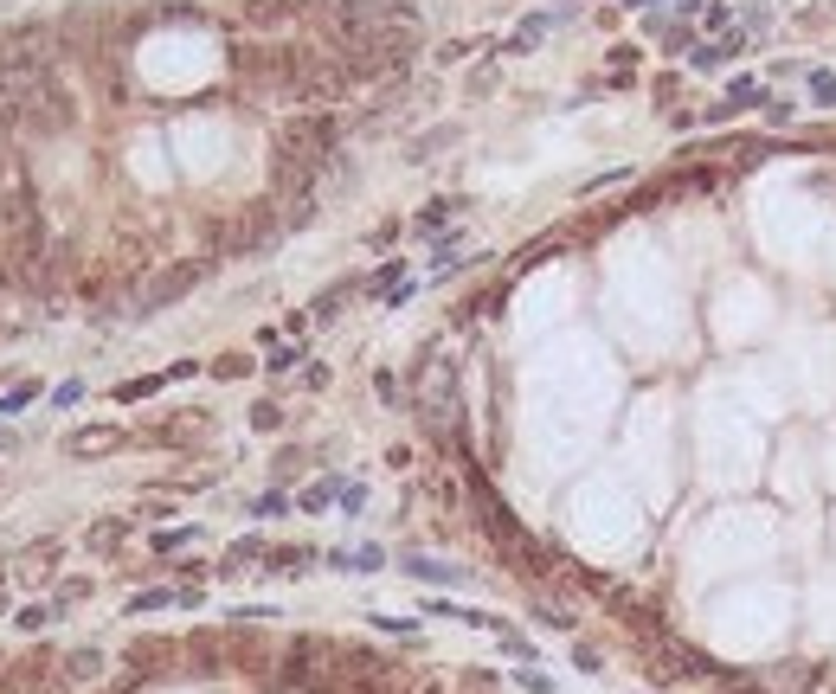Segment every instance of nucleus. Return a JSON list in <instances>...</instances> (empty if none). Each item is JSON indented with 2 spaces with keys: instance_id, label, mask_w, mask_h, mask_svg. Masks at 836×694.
Listing matches in <instances>:
<instances>
[{
  "instance_id": "f257e3e1",
  "label": "nucleus",
  "mask_w": 836,
  "mask_h": 694,
  "mask_svg": "<svg viewBox=\"0 0 836 694\" xmlns=\"http://www.w3.org/2000/svg\"><path fill=\"white\" fill-rule=\"evenodd\" d=\"M59 560H65V540H33V546H20L13 553V578L7 586L13 592H39L52 572H59Z\"/></svg>"
},
{
  "instance_id": "f03ea898",
  "label": "nucleus",
  "mask_w": 836,
  "mask_h": 694,
  "mask_svg": "<svg viewBox=\"0 0 836 694\" xmlns=\"http://www.w3.org/2000/svg\"><path fill=\"white\" fill-rule=\"evenodd\" d=\"M746 39H752V26H734V33H721L714 45H695V52H689V71H721V65H734L740 52H746Z\"/></svg>"
},
{
  "instance_id": "7ed1b4c3",
  "label": "nucleus",
  "mask_w": 836,
  "mask_h": 694,
  "mask_svg": "<svg viewBox=\"0 0 836 694\" xmlns=\"http://www.w3.org/2000/svg\"><path fill=\"white\" fill-rule=\"evenodd\" d=\"M123 443H129V431H116V425H84V431L65 437V457H110Z\"/></svg>"
},
{
  "instance_id": "20e7f679",
  "label": "nucleus",
  "mask_w": 836,
  "mask_h": 694,
  "mask_svg": "<svg viewBox=\"0 0 836 694\" xmlns=\"http://www.w3.org/2000/svg\"><path fill=\"white\" fill-rule=\"evenodd\" d=\"M760 103H766V84H760V77H740V84L727 91L701 123H734V116H746V109H760Z\"/></svg>"
},
{
  "instance_id": "39448f33",
  "label": "nucleus",
  "mask_w": 836,
  "mask_h": 694,
  "mask_svg": "<svg viewBox=\"0 0 836 694\" xmlns=\"http://www.w3.org/2000/svg\"><path fill=\"white\" fill-rule=\"evenodd\" d=\"M200 276H206V264H174V270H161V276H155V290H148L142 302L155 309V302H168V296H187V290L200 283Z\"/></svg>"
},
{
  "instance_id": "423d86ee",
  "label": "nucleus",
  "mask_w": 836,
  "mask_h": 694,
  "mask_svg": "<svg viewBox=\"0 0 836 694\" xmlns=\"http://www.w3.org/2000/svg\"><path fill=\"white\" fill-rule=\"evenodd\" d=\"M264 553H271V546H264L258 534H245L238 546H226V560H219V578H245L251 566H264Z\"/></svg>"
},
{
  "instance_id": "0eeeda50",
  "label": "nucleus",
  "mask_w": 836,
  "mask_h": 694,
  "mask_svg": "<svg viewBox=\"0 0 836 694\" xmlns=\"http://www.w3.org/2000/svg\"><path fill=\"white\" fill-rule=\"evenodd\" d=\"M309 566H315L309 546H271V553H264V578H296V572H309Z\"/></svg>"
},
{
  "instance_id": "6e6552de",
  "label": "nucleus",
  "mask_w": 836,
  "mask_h": 694,
  "mask_svg": "<svg viewBox=\"0 0 836 694\" xmlns=\"http://www.w3.org/2000/svg\"><path fill=\"white\" fill-rule=\"evenodd\" d=\"M406 572H412V578H425V586H470V572H464V566H450V560H425V553H412Z\"/></svg>"
},
{
  "instance_id": "1a4fd4ad",
  "label": "nucleus",
  "mask_w": 836,
  "mask_h": 694,
  "mask_svg": "<svg viewBox=\"0 0 836 694\" xmlns=\"http://www.w3.org/2000/svg\"><path fill=\"white\" fill-rule=\"evenodd\" d=\"M129 527H136V521H129V515H103V521H91V534H84V546H91V553H116V546L129 540Z\"/></svg>"
},
{
  "instance_id": "9d476101",
  "label": "nucleus",
  "mask_w": 836,
  "mask_h": 694,
  "mask_svg": "<svg viewBox=\"0 0 836 694\" xmlns=\"http://www.w3.org/2000/svg\"><path fill=\"white\" fill-rule=\"evenodd\" d=\"M341 495H347V483H341V476H315L303 495H296V508H303V515H322L329 502H341Z\"/></svg>"
},
{
  "instance_id": "9b49d317",
  "label": "nucleus",
  "mask_w": 836,
  "mask_h": 694,
  "mask_svg": "<svg viewBox=\"0 0 836 694\" xmlns=\"http://www.w3.org/2000/svg\"><path fill=\"white\" fill-rule=\"evenodd\" d=\"M161 386H168V373H136V379H123V386H110L116 393V405H142V399H155Z\"/></svg>"
},
{
  "instance_id": "f8f14e48",
  "label": "nucleus",
  "mask_w": 836,
  "mask_h": 694,
  "mask_svg": "<svg viewBox=\"0 0 836 694\" xmlns=\"http://www.w3.org/2000/svg\"><path fill=\"white\" fill-rule=\"evenodd\" d=\"M39 675H45V650L26 656V669H13L7 682H0V694H39Z\"/></svg>"
},
{
  "instance_id": "ddd939ff",
  "label": "nucleus",
  "mask_w": 836,
  "mask_h": 694,
  "mask_svg": "<svg viewBox=\"0 0 836 694\" xmlns=\"http://www.w3.org/2000/svg\"><path fill=\"white\" fill-rule=\"evenodd\" d=\"M194 540H206V527H194V521H187V527H155V553H187V546H194Z\"/></svg>"
},
{
  "instance_id": "4468645a",
  "label": "nucleus",
  "mask_w": 836,
  "mask_h": 694,
  "mask_svg": "<svg viewBox=\"0 0 836 694\" xmlns=\"http://www.w3.org/2000/svg\"><path fill=\"white\" fill-rule=\"evenodd\" d=\"M553 20H560V13H528V20H522V33L508 39V52H534V45L553 33Z\"/></svg>"
},
{
  "instance_id": "2eb2a0df",
  "label": "nucleus",
  "mask_w": 836,
  "mask_h": 694,
  "mask_svg": "<svg viewBox=\"0 0 836 694\" xmlns=\"http://www.w3.org/2000/svg\"><path fill=\"white\" fill-rule=\"evenodd\" d=\"M59 675H65L71 688H77V682H97V675H103V656H97V650H71Z\"/></svg>"
},
{
  "instance_id": "dca6fc26",
  "label": "nucleus",
  "mask_w": 836,
  "mask_h": 694,
  "mask_svg": "<svg viewBox=\"0 0 836 694\" xmlns=\"http://www.w3.org/2000/svg\"><path fill=\"white\" fill-rule=\"evenodd\" d=\"M161 604H180V586H155V592H136V598H129L123 610H129V618H142V610H161Z\"/></svg>"
},
{
  "instance_id": "f3484780",
  "label": "nucleus",
  "mask_w": 836,
  "mask_h": 694,
  "mask_svg": "<svg viewBox=\"0 0 836 694\" xmlns=\"http://www.w3.org/2000/svg\"><path fill=\"white\" fill-rule=\"evenodd\" d=\"M457 212H464V200H431V206L418 212V232H438V226H450Z\"/></svg>"
},
{
  "instance_id": "a211bd4d",
  "label": "nucleus",
  "mask_w": 836,
  "mask_h": 694,
  "mask_svg": "<svg viewBox=\"0 0 836 694\" xmlns=\"http://www.w3.org/2000/svg\"><path fill=\"white\" fill-rule=\"evenodd\" d=\"M515 688H522V694H560V688H553V675H547V669H534V662H522V669H515Z\"/></svg>"
},
{
  "instance_id": "6ab92c4d",
  "label": "nucleus",
  "mask_w": 836,
  "mask_h": 694,
  "mask_svg": "<svg viewBox=\"0 0 836 694\" xmlns=\"http://www.w3.org/2000/svg\"><path fill=\"white\" fill-rule=\"evenodd\" d=\"M251 367H258L251 354H219V360H212V373H219V379H245Z\"/></svg>"
},
{
  "instance_id": "aec40b11",
  "label": "nucleus",
  "mask_w": 836,
  "mask_h": 694,
  "mask_svg": "<svg viewBox=\"0 0 836 694\" xmlns=\"http://www.w3.org/2000/svg\"><path fill=\"white\" fill-rule=\"evenodd\" d=\"M77 598H91V578H59V598H52V610H71Z\"/></svg>"
},
{
  "instance_id": "412c9836",
  "label": "nucleus",
  "mask_w": 836,
  "mask_h": 694,
  "mask_svg": "<svg viewBox=\"0 0 836 694\" xmlns=\"http://www.w3.org/2000/svg\"><path fill=\"white\" fill-rule=\"evenodd\" d=\"M367 624L380 630V636H418V624H412V618H386V610H373Z\"/></svg>"
},
{
  "instance_id": "4be33fe9",
  "label": "nucleus",
  "mask_w": 836,
  "mask_h": 694,
  "mask_svg": "<svg viewBox=\"0 0 836 694\" xmlns=\"http://www.w3.org/2000/svg\"><path fill=\"white\" fill-rule=\"evenodd\" d=\"M727 20H734V7H727V0H708V7H701V33H721Z\"/></svg>"
},
{
  "instance_id": "5701e85b",
  "label": "nucleus",
  "mask_w": 836,
  "mask_h": 694,
  "mask_svg": "<svg viewBox=\"0 0 836 694\" xmlns=\"http://www.w3.org/2000/svg\"><path fill=\"white\" fill-rule=\"evenodd\" d=\"M277 425H283V411H277L271 399H258V405H251V431H277Z\"/></svg>"
},
{
  "instance_id": "b1692460",
  "label": "nucleus",
  "mask_w": 836,
  "mask_h": 694,
  "mask_svg": "<svg viewBox=\"0 0 836 694\" xmlns=\"http://www.w3.org/2000/svg\"><path fill=\"white\" fill-rule=\"evenodd\" d=\"M52 618H59V610H52V604H26V610H20V630H45Z\"/></svg>"
},
{
  "instance_id": "393cba45",
  "label": "nucleus",
  "mask_w": 836,
  "mask_h": 694,
  "mask_svg": "<svg viewBox=\"0 0 836 694\" xmlns=\"http://www.w3.org/2000/svg\"><path fill=\"white\" fill-rule=\"evenodd\" d=\"M296 360H303V347H271V360H264V373H290Z\"/></svg>"
},
{
  "instance_id": "a878e982",
  "label": "nucleus",
  "mask_w": 836,
  "mask_h": 694,
  "mask_svg": "<svg viewBox=\"0 0 836 694\" xmlns=\"http://www.w3.org/2000/svg\"><path fill=\"white\" fill-rule=\"evenodd\" d=\"M283 508H290V495H277V489H271V495H258V502H251V515H283Z\"/></svg>"
},
{
  "instance_id": "bb28decb",
  "label": "nucleus",
  "mask_w": 836,
  "mask_h": 694,
  "mask_svg": "<svg viewBox=\"0 0 836 694\" xmlns=\"http://www.w3.org/2000/svg\"><path fill=\"white\" fill-rule=\"evenodd\" d=\"M77 399H84V379H65L59 393H52V405H77Z\"/></svg>"
},
{
  "instance_id": "cd10ccee",
  "label": "nucleus",
  "mask_w": 836,
  "mask_h": 694,
  "mask_svg": "<svg viewBox=\"0 0 836 694\" xmlns=\"http://www.w3.org/2000/svg\"><path fill=\"white\" fill-rule=\"evenodd\" d=\"M309 322H315L309 309H290V315H283V335H303V328H309Z\"/></svg>"
},
{
  "instance_id": "c85d7f7f",
  "label": "nucleus",
  "mask_w": 836,
  "mask_h": 694,
  "mask_svg": "<svg viewBox=\"0 0 836 694\" xmlns=\"http://www.w3.org/2000/svg\"><path fill=\"white\" fill-rule=\"evenodd\" d=\"M7 592H13V586H0V618H7Z\"/></svg>"
},
{
  "instance_id": "c756f323",
  "label": "nucleus",
  "mask_w": 836,
  "mask_h": 694,
  "mask_svg": "<svg viewBox=\"0 0 836 694\" xmlns=\"http://www.w3.org/2000/svg\"><path fill=\"white\" fill-rule=\"evenodd\" d=\"M631 7H657V0H631Z\"/></svg>"
},
{
  "instance_id": "7c9ffc66",
  "label": "nucleus",
  "mask_w": 836,
  "mask_h": 694,
  "mask_svg": "<svg viewBox=\"0 0 836 694\" xmlns=\"http://www.w3.org/2000/svg\"><path fill=\"white\" fill-rule=\"evenodd\" d=\"M425 694H438V688H425Z\"/></svg>"
}]
</instances>
